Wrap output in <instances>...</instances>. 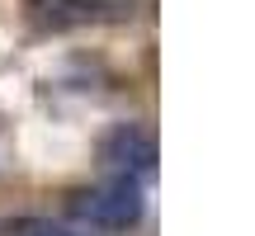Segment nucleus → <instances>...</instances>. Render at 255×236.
<instances>
[{"mask_svg":"<svg viewBox=\"0 0 255 236\" xmlns=\"http://www.w3.org/2000/svg\"><path fill=\"white\" fill-rule=\"evenodd\" d=\"M66 213L85 227L100 232H132L146 218V199L132 180H104V184H85L66 199Z\"/></svg>","mask_w":255,"mask_h":236,"instance_id":"nucleus-1","label":"nucleus"},{"mask_svg":"<svg viewBox=\"0 0 255 236\" xmlns=\"http://www.w3.org/2000/svg\"><path fill=\"white\" fill-rule=\"evenodd\" d=\"M28 236H76V232H62V227H38V232H28Z\"/></svg>","mask_w":255,"mask_h":236,"instance_id":"nucleus-4","label":"nucleus"},{"mask_svg":"<svg viewBox=\"0 0 255 236\" xmlns=\"http://www.w3.org/2000/svg\"><path fill=\"white\" fill-rule=\"evenodd\" d=\"M100 165L104 170H119V180H151L156 161H161V146H156V132L142 123H114L109 132L100 137Z\"/></svg>","mask_w":255,"mask_h":236,"instance_id":"nucleus-2","label":"nucleus"},{"mask_svg":"<svg viewBox=\"0 0 255 236\" xmlns=\"http://www.w3.org/2000/svg\"><path fill=\"white\" fill-rule=\"evenodd\" d=\"M24 14L38 33H66L104 14V0H24Z\"/></svg>","mask_w":255,"mask_h":236,"instance_id":"nucleus-3","label":"nucleus"}]
</instances>
